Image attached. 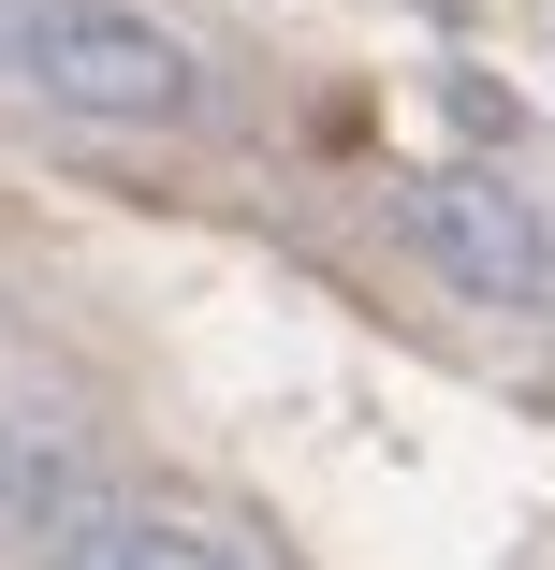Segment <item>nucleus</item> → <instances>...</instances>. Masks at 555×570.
<instances>
[{
	"label": "nucleus",
	"instance_id": "f03ea898",
	"mask_svg": "<svg viewBox=\"0 0 555 570\" xmlns=\"http://www.w3.org/2000/svg\"><path fill=\"white\" fill-rule=\"evenodd\" d=\"M395 235L454 278L468 307H555V219H541L512 176H468V161L395 176Z\"/></svg>",
	"mask_w": 555,
	"mask_h": 570
},
{
	"label": "nucleus",
	"instance_id": "f257e3e1",
	"mask_svg": "<svg viewBox=\"0 0 555 570\" xmlns=\"http://www.w3.org/2000/svg\"><path fill=\"white\" fill-rule=\"evenodd\" d=\"M16 73L44 102H73V118H102V132H176L205 102V59L161 16H132V0H30L16 16Z\"/></svg>",
	"mask_w": 555,
	"mask_h": 570
},
{
	"label": "nucleus",
	"instance_id": "7ed1b4c3",
	"mask_svg": "<svg viewBox=\"0 0 555 570\" xmlns=\"http://www.w3.org/2000/svg\"><path fill=\"white\" fill-rule=\"evenodd\" d=\"M59 570H249V556L205 541V527H176V512H88L59 541Z\"/></svg>",
	"mask_w": 555,
	"mask_h": 570
},
{
	"label": "nucleus",
	"instance_id": "39448f33",
	"mask_svg": "<svg viewBox=\"0 0 555 570\" xmlns=\"http://www.w3.org/2000/svg\"><path fill=\"white\" fill-rule=\"evenodd\" d=\"M0 30H16V16H0ZM0 59H16V45H0Z\"/></svg>",
	"mask_w": 555,
	"mask_h": 570
},
{
	"label": "nucleus",
	"instance_id": "20e7f679",
	"mask_svg": "<svg viewBox=\"0 0 555 570\" xmlns=\"http://www.w3.org/2000/svg\"><path fill=\"white\" fill-rule=\"evenodd\" d=\"M0 512H16V527H44V541H73V527H88V469H73V439L0 424Z\"/></svg>",
	"mask_w": 555,
	"mask_h": 570
}]
</instances>
